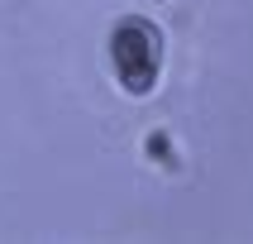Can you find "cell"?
I'll return each instance as SVG.
<instances>
[{
    "label": "cell",
    "instance_id": "6da1fadb",
    "mask_svg": "<svg viewBox=\"0 0 253 244\" xmlns=\"http://www.w3.org/2000/svg\"><path fill=\"white\" fill-rule=\"evenodd\" d=\"M100 67L120 100H158L172 72V34L148 10H120L100 34Z\"/></svg>",
    "mask_w": 253,
    "mask_h": 244
}]
</instances>
